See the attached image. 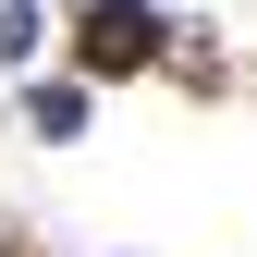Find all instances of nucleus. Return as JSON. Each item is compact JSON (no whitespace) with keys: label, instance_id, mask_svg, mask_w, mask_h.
<instances>
[{"label":"nucleus","instance_id":"1","mask_svg":"<svg viewBox=\"0 0 257 257\" xmlns=\"http://www.w3.org/2000/svg\"><path fill=\"white\" fill-rule=\"evenodd\" d=\"M159 49H172L159 0H86L74 13V86H135V74H159Z\"/></svg>","mask_w":257,"mask_h":257},{"label":"nucleus","instance_id":"2","mask_svg":"<svg viewBox=\"0 0 257 257\" xmlns=\"http://www.w3.org/2000/svg\"><path fill=\"white\" fill-rule=\"evenodd\" d=\"M25 135L74 147V135H86V86H74V74H25Z\"/></svg>","mask_w":257,"mask_h":257},{"label":"nucleus","instance_id":"3","mask_svg":"<svg viewBox=\"0 0 257 257\" xmlns=\"http://www.w3.org/2000/svg\"><path fill=\"white\" fill-rule=\"evenodd\" d=\"M49 49V0H0V74H37Z\"/></svg>","mask_w":257,"mask_h":257}]
</instances>
